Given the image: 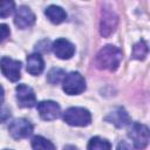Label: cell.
<instances>
[{"instance_id": "cell-18", "label": "cell", "mask_w": 150, "mask_h": 150, "mask_svg": "<svg viewBox=\"0 0 150 150\" xmlns=\"http://www.w3.org/2000/svg\"><path fill=\"white\" fill-rule=\"evenodd\" d=\"M66 76V73L63 69L61 68H52L48 73V81L52 84H56L59 82H61Z\"/></svg>"}, {"instance_id": "cell-25", "label": "cell", "mask_w": 150, "mask_h": 150, "mask_svg": "<svg viewBox=\"0 0 150 150\" xmlns=\"http://www.w3.org/2000/svg\"><path fill=\"white\" fill-rule=\"evenodd\" d=\"M4 150H9V149H4Z\"/></svg>"}, {"instance_id": "cell-5", "label": "cell", "mask_w": 150, "mask_h": 150, "mask_svg": "<svg viewBox=\"0 0 150 150\" xmlns=\"http://www.w3.org/2000/svg\"><path fill=\"white\" fill-rule=\"evenodd\" d=\"M118 25V16L117 14L111 9L104 7L102 9L101 14V21H100V33L103 38L110 36Z\"/></svg>"}, {"instance_id": "cell-3", "label": "cell", "mask_w": 150, "mask_h": 150, "mask_svg": "<svg viewBox=\"0 0 150 150\" xmlns=\"http://www.w3.org/2000/svg\"><path fill=\"white\" fill-rule=\"evenodd\" d=\"M62 88L68 95H79L86 89V80L79 71H71L64 76Z\"/></svg>"}, {"instance_id": "cell-17", "label": "cell", "mask_w": 150, "mask_h": 150, "mask_svg": "<svg viewBox=\"0 0 150 150\" xmlns=\"http://www.w3.org/2000/svg\"><path fill=\"white\" fill-rule=\"evenodd\" d=\"M148 52H149L148 43L144 40H141L134 45L131 56H132V59H136V60H144L148 55Z\"/></svg>"}, {"instance_id": "cell-4", "label": "cell", "mask_w": 150, "mask_h": 150, "mask_svg": "<svg viewBox=\"0 0 150 150\" xmlns=\"http://www.w3.org/2000/svg\"><path fill=\"white\" fill-rule=\"evenodd\" d=\"M128 136L132 141L134 146L138 150H143L144 148H146L150 138L148 127L141 123H134L128 131Z\"/></svg>"}, {"instance_id": "cell-22", "label": "cell", "mask_w": 150, "mask_h": 150, "mask_svg": "<svg viewBox=\"0 0 150 150\" xmlns=\"http://www.w3.org/2000/svg\"><path fill=\"white\" fill-rule=\"evenodd\" d=\"M116 150H132V148H131V145H130L128 142L121 141V142L117 144V149H116Z\"/></svg>"}, {"instance_id": "cell-24", "label": "cell", "mask_w": 150, "mask_h": 150, "mask_svg": "<svg viewBox=\"0 0 150 150\" xmlns=\"http://www.w3.org/2000/svg\"><path fill=\"white\" fill-rule=\"evenodd\" d=\"M63 150H77V148L74 146V145H66V146L63 148Z\"/></svg>"}, {"instance_id": "cell-23", "label": "cell", "mask_w": 150, "mask_h": 150, "mask_svg": "<svg viewBox=\"0 0 150 150\" xmlns=\"http://www.w3.org/2000/svg\"><path fill=\"white\" fill-rule=\"evenodd\" d=\"M4 96H5L4 95V88L0 86V104L4 102Z\"/></svg>"}, {"instance_id": "cell-16", "label": "cell", "mask_w": 150, "mask_h": 150, "mask_svg": "<svg viewBox=\"0 0 150 150\" xmlns=\"http://www.w3.org/2000/svg\"><path fill=\"white\" fill-rule=\"evenodd\" d=\"M87 150H111V144L107 139L96 136L89 141Z\"/></svg>"}, {"instance_id": "cell-13", "label": "cell", "mask_w": 150, "mask_h": 150, "mask_svg": "<svg viewBox=\"0 0 150 150\" xmlns=\"http://www.w3.org/2000/svg\"><path fill=\"white\" fill-rule=\"evenodd\" d=\"M45 14H46V16L48 18V20L50 22L56 23V25L63 22L66 20V18H67V14L63 11V8L60 7V6H56V5L48 6L46 8V11H45Z\"/></svg>"}, {"instance_id": "cell-15", "label": "cell", "mask_w": 150, "mask_h": 150, "mask_svg": "<svg viewBox=\"0 0 150 150\" xmlns=\"http://www.w3.org/2000/svg\"><path fill=\"white\" fill-rule=\"evenodd\" d=\"M32 148L33 150H55L54 144L42 136H35L32 139Z\"/></svg>"}, {"instance_id": "cell-19", "label": "cell", "mask_w": 150, "mask_h": 150, "mask_svg": "<svg viewBox=\"0 0 150 150\" xmlns=\"http://www.w3.org/2000/svg\"><path fill=\"white\" fill-rule=\"evenodd\" d=\"M14 2L11 0H1L0 1V18L9 16L14 11Z\"/></svg>"}, {"instance_id": "cell-11", "label": "cell", "mask_w": 150, "mask_h": 150, "mask_svg": "<svg viewBox=\"0 0 150 150\" xmlns=\"http://www.w3.org/2000/svg\"><path fill=\"white\" fill-rule=\"evenodd\" d=\"M52 49L54 52V54L62 60H68L70 59L74 53H75V47L71 42H69L66 39H57L53 42Z\"/></svg>"}, {"instance_id": "cell-1", "label": "cell", "mask_w": 150, "mask_h": 150, "mask_svg": "<svg viewBox=\"0 0 150 150\" xmlns=\"http://www.w3.org/2000/svg\"><path fill=\"white\" fill-rule=\"evenodd\" d=\"M122 61V50L112 45L104 46L96 55L95 64L100 69L114 71L118 68Z\"/></svg>"}, {"instance_id": "cell-20", "label": "cell", "mask_w": 150, "mask_h": 150, "mask_svg": "<svg viewBox=\"0 0 150 150\" xmlns=\"http://www.w3.org/2000/svg\"><path fill=\"white\" fill-rule=\"evenodd\" d=\"M9 34H11V30H9L8 26L1 23L0 25V42H2L4 40H6L9 36Z\"/></svg>"}, {"instance_id": "cell-7", "label": "cell", "mask_w": 150, "mask_h": 150, "mask_svg": "<svg viewBox=\"0 0 150 150\" xmlns=\"http://www.w3.org/2000/svg\"><path fill=\"white\" fill-rule=\"evenodd\" d=\"M8 130L13 138L21 139L28 137L33 132V125L29 121L25 118H16L9 124Z\"/></svg>"}, {"instance_id": "cell-2", "label": "cell", "mask_w": 150, "mask_h": 150, "mask_svg": "<svg viewBox=\"0 0 150 150\" xmlns=\"http://www.w3.org/2000/svg\"><path fill=\"white\" fill-rule=\"evenodd\" d=\"M63 121L73 127H86L90 124L91 115L84 108L71 107L63 112Z\"/></svg>"}, {"instance_id": "cell-10", "label": "cell", "mask_w": 150, "mask_h": 150, "mask_svg": "<svg viewBox=\"0 0 150 150\" xmlns=\"http://www.w3.org/2000/svg\"><path fill=\"white\" fill-rule=\"evenodd\" d=\"M35 22V15L27 6H20L16 9L15 16H14V23L20 29H26L30 26H33Z\"/></svg>"}, {"instance_id": "cell-21", "label": "cell", "mask_w": 150, "mask_h": 150, "mask_svg": "<svg viewBox=\"0 0 150 150\" xmlns=\"http://www.w3.org/2000/svg\"><path fill=\"white\" fill-rule=\"evenodd\" d=\"M11 117V111L6 107H0V122H6Z\"/></svg>"}, {"instance_id": "cell-14", "label": "cell", "mask_w": 150, "mask_h": 150, "mask_svg": "<svg viewBox=\"0 0 150 150\" xmlns=\"http://www.w3.org/2000/svg\"><path fill=\"white\" fill-rule=\"evenodd\" d=\"M45 67L43 59L40 54H32L27 57V71L32 75H39Z\"/></svg>"}, {"instance_id": "cell-6", "label": "cell", "mask_w": 150, "mask_h": 150, "mask_svg": "<svg viewBox=\"0 0 150 150\" xmlns=\"http://www.w3.org/2000/svg\"><path fill=\"white\" fill-rule=\"evenodd\" d=\"M0 68L2 74L12 82H15L21 77V62L18 60L5 56L0 60Z\"/></svg>"}, {"instance_id": "cell-12", "label": "cell", "mask_w": 150, "mask_h": 150, "mask_svg": "<svg viewBox=\"0 0 150 150\" xmlns=\"http://www.w3.org/2000/svg\"><path fill=\"white\" fill-rule=\"evenodd\" d=\"M105 120L110 123H112L114 125H116L117 128H124L125 125H128L130 123V117L128 115V112L123 109V108H117L114 111H111Z\"/></svg>"}, {"instance_id": "cell-9", "label": "cell", "mask_w": 150, "mask_h": 150, "mask_svg": "<svg viewBox=\"0 0 150 150\" xmlns=\"http://www.w3.org/2000/svg\"><path fill=\"white\" fill-rule=\"evenodd\" d=\"M38 111H39L41 118L45 120V121H54L61 114L60 105L54 101H41V102H39L38 103Z\"/></svg>"}, {"instance_id": "cell-8", "label": "cell", "mask_w": 150, "mask_h": 150, "mask_svg": "<svg viewBox=\"0 0 150 150\" xmlns=\"http://www.w3.org/2000/svg\"><path fill=\"white\" fill-rule=\"evenodd\" d=\"M16 101L21 108H32L36 103V97L34 90L27 84H19L15 88Z\"/></svg>"}]
</instances>
